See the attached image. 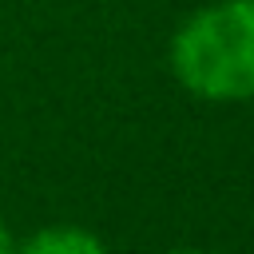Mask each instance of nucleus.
Wrapping results in <instances>:
<instances>
[{
  "label": "nucleus",
  "mask_w": 254,
  "mask_h": 254,
  "mask_svg": "<svg viewBox=\"0 0 254 254\" xmlns=\"http://www.w3.org/2000/svg\"><path fill=\"white\" fill-rule=\"evenodd\" d=\"M171 71L206 103L254 99V0L194 12L171 40Z\"/></svg>",
  "instance_id": "1"
},
{
  "label": "nucleus",
  "mask_w": 254,
  "mask_h": 254,
  "mask_svg": "<svg viewBox=\"0 0 254 254\" xmlns=\"http://www.w3.org/2000/svg\"><path fill=\"white\" fill-rule=\"evenodd\" d=\"M12 254H107V246L83 226H44Z\"/></svg>",
  "instance_id": "2"
},
{
  "label": "nucleus",
  "mask_w": 254,
  "mask_h": 254,
  "mask_svg": "<svg viewBox=\"0 0 254 254\" xmlns=\"http://www.w3.org/2000/svg\"><path fill=\"white\" fill-rule=\"evenodd\" d=\"M16 246H12V234H8V226L0 222V254H12Z\"/></svg>",
  "instance_id": "3"
},
{
  "label": "nucleus",
  "mask_w": 254,
  "mask_h": 254,
  "mask_svg": "<svg viewBox=\"0 0 254 254\" xmlns=\"http://www.w3.org/2000/svg\"><path fill=\"white\" fill-rule=\"evenodd\" d=\"M175 254H202V250H175Z\"/></svg>",
  "instance_id": "4"
}]
</instances>
